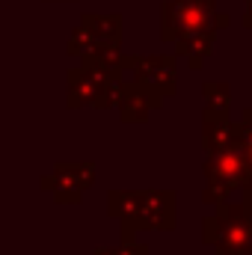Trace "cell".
<instances>
[{
    "mask_svg": "<svg viewBox=\"0 0 252 255\" xmlns=\"http://www.w3.org/2000/svg\"><path fill=\"white\" fill-rule=\"evenodd\" d=\"M214 18V0H172L163 6V36H193L208 33V21Z\"/></svg>",
    "mask_w": 252,
    "mask_h": 255,
    "instance_id": "1",
    "label": "cell"
},
{
    "mask_svg": "<svg viewBox=\"0 0 252 255\" xmlns=\"http://www.w3.org/2000/svg\"><path fill=\"white\" fill-rule=\"evenodd\" d=\"M205 95H208V101L220 98V107H217V113L223 116V113H226V107H229V92H226V86H223V83H217V86H214V83H208V86H205Z\"/></svg>",
    "mask_w": 252,
    "mask_h": 255,
    "instance_id": "3",
    "label": "cell"
},
{
    "mask_svg": "<svg viewBox=\"0 0 252 255\" xmlns=\"http://www.w3.org/2000/svg\"><path fill=\"white\" fill-rule=\"evenodd\" d=\"M139 86L145 92H160L169 95L175 86V63L166 57H148V60H133Z\"/></svg>",
    "mask_w": 252,
    "mask_h": 255,
    "instance_id": "2",
    "label": "cell"
}]
</instances>
